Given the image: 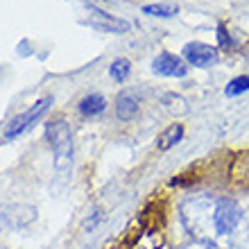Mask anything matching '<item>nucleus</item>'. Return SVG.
<instances>
[{
  "label": "nucleus",
  "instance_id": "7ed1b4c3",
  "mask_svg": "<svg viewBox=\"0 0 249 249\" xmlns=\"http://www.w3.org/2000/svg\"><path fill=\"white\" fill-rule=\"evenodd\" d=\"M32 220H36V211H34V206H20V204H14V206H2V209H0V231L23 229V227H27Z\"/></svg>",
  "mask_w": 249,
  "mask_h": 249
},
{
  "label": "nucleus",
  "instance_id": "f257e3e1",
  "mask_svg": "<svg viewBox=\"0 0 249 249\" xmlns=\"http://www.w3.org/2000/svg\"><path fill=\"white\" fill-rule=\"evenodd\" d=\"M48 145L54 154V165L57 170H68L72 163V131L66 120H50L46 124Z\"/></svg>",
  "mask_w": 249,
  "mask_h": 249
},
{
  "label": "nucleus",
  "instance_id": "20e7f679",
  "mask_svg": "<svg viewBox=\"0 0 249 249\" xmlns=\"http://www.w3.org/2000/svg\"><path fill=\"white\" fill-rule=\"evenodd\" d=\"M86 25L95 27V30H105V32H113V34H123V32H129V23L123 18H116L111 14L107 12H100L95 7H91V16L86 18Z\"/></svg>",
  "mask_w": 249,
  "mask_h": 249
},
{
  "label": "nucleus",
  "instance_id": "1a4fd4ad",
  "mask_svg": "<svg viewBox=\"0 0 249 249\" xmlns=\"http://www.w3.org/2000/svg\"><path fill=\"white\" fill-rule=\"evenodd\" d=\"M181 136H184V127L181 124H170L168 129L159 136V150L165 152V150H170V147H175V145L181 141Z\"/></svg>",
  "mask_w": 249,
  "mask_h": 249
},
{
  "label": "nucleus",
  "instance_id": "f03ea898",
  "mask_svg": "<svg viewBox=\"0 0 249 249\" xmlns=\"http://www.w3.org/2000/svg\"><path fill=\"white\" fill-rule=\"evenodd\" d=\"M50 105H53V95H48V98H41V100H36L30 109H27L25 113H20V116H16V118L9 123V127L5 129V141H12V138H16V136H20L23 131L27 129V127H32L36 120L43 116V113L50 109Z\"/></svg>",
  "mask_w": 249,
  "mask_h": 249
},
{
  "label": "nucleus",
  "instance_id": "ddd939ff",
  "mask_svg": "<svg viewBox=\"0 0 249 249\" xmlns=\"http://www.w3.org/2000/svg\"><path fill=\"white\" fill-rule=\"evenodd\" d=\"M217 41H220V46L222 48H231V36L227 34V30H224L222 25L217 27Z\"/></svg>",
  "mask_w": 249,
  "mask_h": 249
},
{
  "label": "nucleus",
  "instance_id": "6e6552de",
  "mask_svg": "<svg viewBox=\"0 0 249 249\" xmlns=\"http://www.w3.org/2000/svg\"><path fill=\"white\" fill-rule=\"evenodd\" d=\"M105 109H107V100H105V95H98V93H91V95H86V98L79 102V111L84 113L86 118L100 116Z\"/></svg>",
  "mask_w": 249,
  "mask_h": 249
},
{
  "label": "nucleus",
  "instance_id": "39448f33",
  "mask_svg": "<svg viewBox=\"0 0 249 249\" xmlns=\"http://www.w3.org/2000/svg\"><path fill=\"white\" fill-rule=\"evenodd\" d=\"M184 59L190 66H197V68H209L213 61L217 59V50L213 46H206V43H188L184 48Z\"/></svg>",
  "mask_w": 249,
  "mask_h": 249
},
{
  "label": "nucleus",
  "instance_id": "423d86ee",
  "mask_svg": "<svg viewBox=\"0 0 249 249\" xmlns=\"http://www.w3.org/2000/svg\"><path fill=\"white\" fill-rule=\"evenodd\" d=\"M152 68H154V72L163 75V77H184L186 72H188V66L184 64V59L170 53L159 54L157 59L152 61Z\"/></svg>",
  "mask_w": 249,
  "mask_h": 249
},
{
  "label": "nucleus",
  "instance_id": "9d476101",
  "mask_svg": "<svg viewBox=\"0 0 249 249\" xmlns=\"http://www.w3.org/2000/svg\"><path fill=\"white\" fill-rule=\"evenodd\" d=\"M143 12L147 16H159V18H172L177 16V5H168V2H159V5H145Z\"/></svg>",
  "mask_w": 249,
  "mask_h": 249
},
{
  "label": "nucleus",
  "instance_id": "9b49d317",
  "mask_svg": "<svg viewBox=\"0 0 249 249\" xmlns=\"http://www.w3.org/2000/svg\"><path fill=\"white\" fill-rule=\"evenodd\" d=\"M249 91V77L247 75H240V77L231 79L229 84H227V89H224V95L227 98H236V95H240V93Z\"/></svg>",
  "mask_w": 249,
  "mask_h": 249
},
{
  "label": "nucleus",
  "instance_id": "0eeeda50",
  "mask_svg": "<svg viewBox=\"0 0 249 249\" xmlns=\"http://www.w3.org/2000/svg\"><path fill=\"white\" fill-rule=\"evenodd\" d=\"M116 113H118V118L124 120V123L134 120L136 118V113H138V100L134 98L129 91L120 93L118 100H116Z\"/></svg>",
  "mask_w": 249,
  "mask_h": 249
},
{
  "label": "nucleus",
  "instance_id": "f8f14e48",
  "mask_svg": "<svg viewBox=\"0 0 249 249\" xmlns=\"http://www.w3.org/2000/svg\"><path fill=\"white\" fill-rule=\"evenodd\" d=\"M129 71H131V64L127 59H116L109 66V75H111V79H116V82H124L127 75H129Z\"/></svg>",
  "mask_w": 249,
  "mask_h": 249
}]
</instances>
